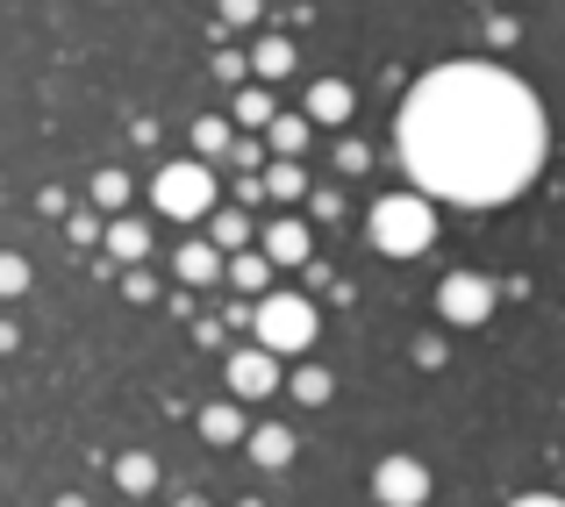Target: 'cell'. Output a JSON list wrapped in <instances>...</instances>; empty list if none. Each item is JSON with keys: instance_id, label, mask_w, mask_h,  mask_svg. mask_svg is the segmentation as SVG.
<instances>
[{"instance_id": "9a60e30c", "label": "cell", "mask_w": 565, "mask_h": 507, "mask_svg": "<svg viewBox=\"0 0 565 507\" xmlns=\"http://www.w3.org/2000/svg\"><path fill=\"white\" fill-rule=\"evenodd\" d=\"M215 272H222V250L215 244H186L180 250V279H186V287H207Z\"/></svg>"}, {"instance_id": "52a82bcc", "label": "cell", "mask_w": 565, "mask_h": 507, "mask_svg": "<svg viewBox=\"0 0 565 507\" xmlns=\"http://www.w3.org/2000/svg\"><path fill=\"white\" fill-rule=\"evenodd\" d=\"M273 386H279L273 350H236V357H230V393H236V400H265Z\"/></svg>"}, {"instance_id": "ffe728a7", "label": "cell", "mask_w": 565, "mask_h": 507, "mask_svg": "<svg viewBox=\"0 0 565 507\" xmlns=\"http://www.w3.org/2000/svg\"><path fill=\"white\" fill-rule=\"evenodd\" d=\"M236 129H273V94H236Z\"/></svg>"}, {"instance_id": "4316f807", "label": "cell", "mask_w": 565, "mask_h": 507, "mask_svg": "<svg viewBox=\"0 0 565 507\" xmlns=\"http://www.w3.org/2000/svg\"><path fill=\"white\" fill-rule=\"evenodd\" d=\"M509 507H565V500H552V494H523V500H509Z\"/></svg>"}, {"instance_id": "6da1fadb", "label": "cell", "mask_w": 565, "mask_h": 507, "mask_svg": "<svg viewBox=\"0 0 565 507\" xmlns=\"http://www.w3.org/2000/svg\"><path fill=\"white\" fill-rule=\"evenodd\" d=\"M401 165L423 201L501 207L544 172V108L515 72L451 57L423 72L394 115Z\"/></svg>"}, {"instance_id": "603a6c76", "label": "cell", "mask_w": 565, "mask_h": 507, "mask_svg": "<svg viewBox=\"0 0 565 507\" xmlns=\"http://www.w3.org/2000/svg\"><path fill=\"white\" fill-rule=\"evenodd\" d=\"M244 244H250V222L236 215V207H230V215H215V250H244Z\"/></svg>"}, {"instance_id": "8fae6325", "label": "cell", "mask_w": 565, "mask_h": 507, "mask_svg": "<svg viewBox=\"0 0 565 507\" xmlns=\"http://www.w3.org/2000/svg\"><path fill=\"white\" fill-rule=\"evenodd\" d=\"M115 486H122V494H151L158 486V457H143V451L115 457Z\"/></svg>"}, {"instance_id": "7c38bea8", "label": "cell", "mask_w": 565, "mask_h": 507, "mask_svg": "<svg viewBox=\"0 0 565 507\" xmlns=\"http://www.w3.org/2000/svg\"><path fill=\"white\" fill-rule=\"evenodd\" d=\"M108 250L122 265H143V258H151V229H143V222H115V229H108Z\"/></svg>"}, {"instance_id": "ac0fdd59", "label": "cell", "mask_w": 565, "mask_h": 507, "mask_svg": "<svg viewBox=\"0 0 565 507\" xmlns=\"http://www.w3.org/2000/svg\"><path fill=\"white\" fill-rule=\"evenodd\" d=\"M265 272H273V258H265V250H236V258H230V279L244 293H265Z\"/></svg>"}, {"instance_id": "484cf974", "label": "cell", "mask_w": 565, "mask_h": 507, "mask_svg": "<svg viewBox=\"0 0 565 507\" xmlns=\"http://www.w3.org/2000/svg\"><path fill=\"white\" fill-rule=\"evenodd\" d=\"M487 43H494V51H509V43H515V22H501V14H494V22H487Z\"/></svg>"}, {"instance_id": "f1b7e54d", "label": "cell", "mask_w": 565, "mask_h": 507, "mask_svg": "<svg viewBox=\"0 0 565 507\" xmlns=\"http://www.w3.org/2000/svg\"><path fill=\"white\" fill-rule=\"evenodd\" d=\"M180 507H207V500H201V494H186V500H180Z\"/></svg>"}, {"instance_id": "2e32d148", "label": "cell", "mask_w": 565, "mask_h": 507, "mask_svg": "<svg viewBox=\"0 0 565 507\" xmlns=\"http://www.w3.org/2000/svg\"><path fill=\"white\" fill-rule=\"evenodd\" d=\"M308 129H316L308 115H273V151L279 158H301L308 151Z\"/></svg>"}, {"instance_id": "277c9868", "label": "cell", "mask_w": 565, "mask_h": 507, "mask_svg": "<svg viewBox=\"0 0 565 507\" xmlns=\"http://www.w3.org/2000/svg\"><path fill=\"white\" fill-rule=\"evenodd\" d=\"M158 215H172V222H201L207 207H215V172L201 165V158H180V165H166L158 172Z\"/></svg>"}, {"instance_id": "30bf717a", "label": "cell", "mask_w": 565, "mask_h": 507, "mask_svg": "<svg viewBox=\"0 0 565 507\" xmlns=\"http://www.w3.org/2000/svg\"><path fill=\"white\" fill-rule=\"evenodd\" d=\"M351 115V86L344 79H316L308 86V122H344Z\"/></svg>"}, {"instance_id": "9c48e42d", "label": "cell", "mask_w": 565, "mask_h": 507, "mask_svg": "<svg viewBox=\"0 0 565 507\" xmlns=\"http://www.w3.org/2000/svg\"><path fill=\"white\" fill-rule=\"evenodd\" d=\"M250 457H258L265 472L294 465V429H287V422H265V429H250Z\"/></svg>"}, {"instance_id": "e0dca14e", "label": "cell", "mask_w": 565, "mask_h": 507, "mask_svg": "<svg viewBox=\"0 0 565 507\" xmlns=\"http://www.w3.org/2000/svg\"><path fill=\"white\" fill-rule=\"evenodd\" d=\"M330 393H337V379L322 365H301V371H294V400H301V408H322Z\"/></svg>"}, {"instance_id": "d4e9b609", "label": "cell", "mask_w": 565, "mask_h": 507, "mask_svg": "<svg viewBox=\"0 0 565 507\" xmlns=\"http://www.w3.org/2000/svg\"><path fill=\"white\" fill-rule=\"evenodd\" d=\"M222 22H230V29H244V22H258V0H222Z\"/></svg>"}, {"instance_id": "3957f363", "label": "cell", "mask_w": 565, "mask_h": 507, "mask_svg": "<svg viewBox=\"0 0 565 507\" xmlns=\"http://www.w3.org/2000/svg\"><path fill=\"white\" fill-rule=\"evenodd\" d=\"M250 322H258V350H273V357L308 350L316 330H322V315H316L308 293H265V301L250 308Z\"/></svg>"}, {"instance_id": "4fadbf2b", "label": "cell", "mask_w": 565, "mask_h": 507, "mask_svg": "<svg viewBox=\"0 0 565 507\" xmlns=\"http://www.w3.org/2000/svg\"><path fill=\"white\" fill-rule=\"evenodd\" d=\"M250 72H258V79H287V72H294V43L287 36H265L258 51H250Z\"/></svg>"}, {"instance_id": "44dd1931", "label": "cell", "mask_w": 565, "mask_h": 507, "mask_svg": "<svg viewBox=\"0 0 565 507\" xmlns=\"http://www.w3.org/2000/svg\"><path fill=\"white\" fill-rule=\"evenodd\" d=\"M193 151H201V165H207V158H222V151H230V122L201 115V122H193Z\"/></svg>"}, {"instance_id": "ba28073f", "label": "cell", "mask_w": 565, "mask_h": 507, "mask_svg": "<svg viewBox=\"0 0 565 507\" xmlns=\"http://www.w3.org/2000/svg\"><path fill=\"white\" fill-rule=\"evenodd\" d=\"M308 250H316L308 222H273V229H265V258L273 265H308Z\"/></svg>"}, {"instance_id": "7a4b0ae2", "label": "cell", "mask_w": 565, "mask_h": 507, "mask_svg": "<svg viewBox=\"0 0 565 507\" xmlns=\"http://www.w3.org/2000/svg\"><path fill=\"white\" fill-rule=\"evenodd\" d=\"M373 244L386 258H423V250L437 244V207H429L423 193H386L373 207Z\"/></svg>"}, {"instance_id": "8992f818", "label": "cell", "mask_w": 565, "mask_h": 507, "mask_svg": "<svg viewBox=\"0 0 565 507\" xmlns=\"http://www.w3.org/2000/svg\"><path fill=\"white\" fill-rule=\"evenodd\" d=\"M437 308H444V322H451V330H480V322L494 315V279L451 272V279L437 287Z\"/></svg>"}, {"instance_id": "d6986e66", "label": "cell", "mask_w": 565, "mask_h": 507, "mask_svg": "<svg viewBox=\"0 0 565 507\" xmlns=\"http://www.w3.org/2000/svg\"><path fill=\"white\" fill-rule=\"evenodd\" d=\"M265 193H273V201H301V193H308V172L294 165V158H279V165L265 172Z\"/></svg>"}, {"instance_id": "5bb4252c", "label": "cell", "mask_w": 565, "mask_h": 507, "mask_svg": "<svg viewBox=\"0 0 565 507\" xmlns=\"http://www.w3.org/2000/svg\"><path fill=\"white\" fill-rule=\"evenodd\" d=\"M201 436L207 443H244V414L230 400H215V408H201Z\"/></svg>"}, {"instance_id": "cb8c5ba5", "label": "cell", "mask_w": 565, "mask_h": 507, "mask_svg": "<svg viewBox=\"0 0 565 507\" xmlns=\"http://www.w3.org/2000/svg\"><path fill=\"white\" fill-rule=\"evenodd\" d=\"M22 287H29V265L14 258V250H0V301H14Z\"/></svg>"}, {"instance_id": "7402d4cb", "label": "cell", "mask_w": 565, "mask_h": 507, "mask_svg": "<svg viewBox=\"0 0 565 507\" xmlns=\"http://www.w3.org/2000/svg\"><path fill=\"white\" fill-rule=\"evenodd\" d=\"M129 201V172H94V207H108V215H115V207H122Z\"/></svg>"}, {"instance_id": "5b68a950", "label": "cell", "mask_w": 565, "mask_h": 507, "mask_svg": "<svg viewBox=\"0 0 565 507\" xmlns=\"http://www.w3.org/2000/svg\"><path fill=\"white\" fill-rule=\"evenodd\" d=\"M373 500L380 507H423L429 500V465L408 457V451L380 457V465H373Z\"/></svg>"}, {"instance_id": "83f0119b", "label": "cell", "mask_w": 565, "mask_h": 507, "mask_svg": "<svg viewBox=\"0 0 565 507\" xmlns=\"http://www.w3.org/2000/svg\"><path fill=\"white\" fill-rule=\"evenodd\" d=\"M57 507H86V500H79V494H65V500H57Z\"/></svg>"}]
</instances>
